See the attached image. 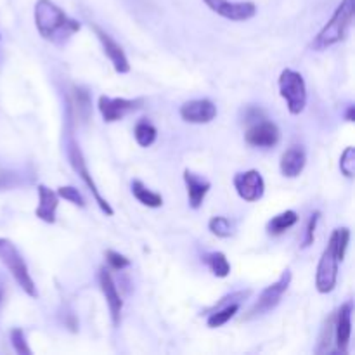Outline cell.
Listing matches in <instances>:
<instances>
[{"instance_id":"4dcf8cb0","label":"cell","mask_w":355,"mask_h":355,"mask_svg":"<svg viewBox=\"0 0 355 355\" xmlns=\"http://www.w3.org/2000/svg\"><path fill=\"white\" fill-rule=\"evenodd\" d=\"M345 120L349 121V123L355 121V107L354 106H349V110H347V113H345Z\"/></svg>"},{"instance_id":"d6986e66","label":"cell","mask_w":355,"mask_h":355,"mask_svg":"<svg viewBox=\"0 0 355 355\" xmlns=\"http://www.w3.org/2000/svg\"><path fill=\"white\" fill-rule=\"evenodd\" d=\"M132 194H134L135 200H137L139 203L144 205V207L159 208L163 205L162 194L148 189V187L144 186V182H141V180H134V182H132Z\"/></svg>"},{"instance_id":"4316f807","label":"cell","mask_w":355,"mask_h":355,"mask_svg":"<svg viewBox=\"0 0 355 355\" xmlns=\"http://www.w3.org/2000/svg\"><path fill=\"white\" fill-rule=\"evenodd\" d=\"M10 343H12L14 350H16L19 355H31V349L26 343V336H24V331L19 328H14L10 331Z\"/></svg>"},{"instance_id":"6da1fadb","label":"cell","mask_w":355,"mask_h":355,"mask_svg":"<svg viewBox=\"0 0 355 355\" xmlns=\"http://www.w3.org/2000/svg\"><path fill=\"white\" fill-rule=\"evenodd\" d=\"M35 24L38 33L54 44H62L82 28L78 21L71 19L52 0H38L35 6Z\"/></svg>"},{"instance_id":"9c48e42d","label":"cell","mask_w":355,"mask_h":355,"mask_svg":"<svg viewBox=\"0 0 355 355\" xmlns=\"http://www.w3.org/2000/svg\"><path fill=\"white\" fill-rule=\"evenodd\" d=\"M234 187L238 196L241 200L248 201V203H255V201L262 200L263 193H266V182H263V177L259 170L236 173Z\"/></svg>"},{"instance_id":"ac0fdd59","label":"cell","mask_w":355,"mask_h":355,"mask_svg":"<svg viewBox=\"0 0 355 355\" xmlns=\"http://www.w3.org/2000/svg\"><path fill=\"white\" fill-rule=\"evenodd\" d=\"M38 208L35 210V215H37L40 220L47 222V224H54L55 222V211H58L59 205V196L58 193H54L52 189H49L44 184H38Z\"/></svg>"},{"instance_id":"8992f818","label":"cell","mask_w":355,"mask_h":355,"mask_svg":"<svg viewBox=\"0 0 355 355\" xmlns=\"http://www.w3.org/2000/svg\"><path fill=\"white\" fill-rule=\"evenodd\" d=\"M291 279H293V276H291V270L286 269L283 274H281V277L276 281V283H272L270 286H267L266 290L260 293L257 304L250 309L248 315H245L246 321H250V319H255V318H259V315H263V314H267V312L274 311V309L279 305L283 295L286 293L288 288H290Z\"/></svg>"},{"instance_id":"7c38bea8","label":"cell","mask_w":355,"mask_h":355,"mask_svg":"<svg viewBox=\"0 0 355 355\" xmlns=\"http://www.w3.org/2000/svg\"><path fill=\"white\" fill-rule=\"evenodd\" d=\"M246 142L255 148H274L279 142L281 132L274 121H267L266 118L255 121L245 134Z\"/></svg>"},{"instance_id":"83f0119b","label":"cell","mask_w":355,"mask_h":355,"mask_svg":"<svg viewBox=\"0 0 355 355\" xmlns=\"http://www.w3.org/2000/svg\"><path fill=\"white\" fill-rule=\"evenodd\" d=\"M106 260H107V263L111 266V269H114V270H123L130 266V260H128L127 257L121 255V253H118V252H113V250H107Z\"/></svg>"},{"instance_id":"ba28073f","label":"cell","mask_w":355,"mask_h":355,"mask_svg":"<svg viewBox=\"0 0 355 355\" xmlns=\"http://www.w3.org/2000/svg\"><path fill=\"white\" fill-rule=\"evenodd\" d=\"M352 312L354 304L349 300L338 309L336 315L333 318V336H335L336 352L343 355L349 352L350 336H352Z\"/></svg>"},{"instance_id":"5b68a950","label":"cell","mask_w":355,"mask_h":355,"mask_svg":"<svg viewBox=\"0 0 355 355\" xmlns=\"http://www.w3.org/2000/svg\"><path fill=\"white\" fill-rule=\"evenodd\" d=\"M68 159H69V163H71L73 170L78 173L80 179H82L83 182H85V186L90 189V193H92L94 200L97 201V207L101 208V211H103L104 215H107V217H113L114 210L111 208V205L107 203L103 196H101L99 189H97V184L94 182L92 175H90V172H89V166H87L85 158H83L82 149H80V146L76 144L75 139H69V142H68Z\"/></svg>"},{"instance_id":"603a6c76","label":"cell","mask_w":355,"mask_h":355,"mask_svg":"<svg viewBox=\"0 0 355 355\" xmlns=\"http://www.w3.org/2000/svg\"><path fill=\"white\" fill-rule=\"evenodd\" d=\"M156 134H158V132H156V128L153 127L149 121H139V123L135 125V141H137V144L142 146V148H149V146L156 141Z\"/></svg>"},{"instance_id":"e0dca14e","label":"cell","mask_w":355,"mask_h":355,"mask_svg":"<svg viewBox=\"0 0 355 355\" xmlns=\"http://www.w3.org/2000/svg\"><path fill=\"white\" fill-rule=\"evenodd\" d=\"M184 182H186V187H187V198H189L191 208L198 210V208L203 205V200L205 196H207V193L210 191L211 187L210 180L196 175V173L191 172V170H184Z\"/></svg>"},{"instance_id":"7402d4cb","label":"cell","mask_w":355,"mask_h":355,"mask_svg":"<svg viewBox=\"0 0 355 355\" xmlns=\"http://www.w3.org/2000/svg\"><path fill=\"white\" fill-rule=\"evenodd\" d=\"M203 262L210 267L214 276L217 277H227L231 274V263H229L227 257L222 252H211L203 255Z\"/></svg>"},{"instance_id":"2e32d148","label":"cell","mask_w":355,"mask_h":355,"mask_svg":"<svg viewBox=\"0 0 355 355\" xmlns=\"http://www.w3.org/2000/svg\"><path fill=\"white\" fill-rule=\"evenodd\" d=\"M305 165H307V155H305V149L302 146H291L281 156V173L288 179H295V177L300 175Z\"/></svg>"},{"instance_id":"9a60e30c","label":"cell","mask_w":355,"mask_h":355,"mask_svg":"<svg viewBox=\"0 0 355 355\" xmlns=\"http://www.w3.org/2000/svg\"><path fill=\"white\" fill-rule=\"evenodd\" d=\"M99 284L101 290H103L104 298H106L107 307H110L113 324L118 326L121 319V311H123V300H121L120 293H118V288L116 284H114L113 276H111L110 270L104 269V267H101L99 270Z\"/></svg>"},{"instance_id":"7a4b0ae2","label":"cell","mask_w":355,"mask_h":355,"mask_svg":"<svg viewBox=\"0 0 355 355\" xmlns=\"http://www.w3.org/2000/svg\"><path fill=\"white\" fill-rule=\"evenodd\" d=\"M355 12V0H342L340 6L336 7L335 14L328 21L324 28L318 33V37L312 42L314 51H324V49L336 45L338 42L345 40L349 28L354 21Z\"/></svg>"},{"instance_id":"cb8c5ba5","label":"cell","mask_w":355,"mask_h":355,"mask_svg":"<svg viewBox=\"0 0 355 355\" xmlns=\"http://www.w3.org/2000/svg\"><path fill=\"white\" fill-rule=\"evenodd\" d=\"M208 229H210L211 234H215L217 238H229V236L232 234V225L227 217H214L208 222Z\"/></svg>"},{"instance_id":"3957f363","label":"cell","mask_w":355,"mask_h":355,"mask_svg":"<svg viewBox=\"0 0 355 355\" xmlns=\"http://www.w3.org/2000/svg\"><path fill=\"white\" fill-rule=\"evenodd\" d=\"M0 262H2L3 266H6V269L12 274L16 283L19 284V288L28 295V297L37 298V286H35V281L31 279L26 262H24L19 250L16 248V245L7 238H0Z\"/></svg>"},{"instance_id":"ffe728a7","label":"cell","mask_w":355,"mask_h":355,"mask_svg":"<svg viewBox=\"0 0 355 355\" xmlns=\"http://www.w3.org/2000/svg\"><path fill=\"white\" fill-rule=\"evenodd\" d=\"M239 307H241V304H239V302H232V304H225V305H222V307L215 309V311L210 312V315H208V321H207L208 328L215 329V328H220V326H224L225 322L231 321V319L238 314Z\"/></svg>"},{"instance_id":"44dd1931","label":"cell","mask_w":355,"mask_h":355,"mask_svg":"<svg viewBox=\"0 0 355 355\" xmlns=\"http://www.w3.org/2000/svg\"><path fill=\"white\" fill-rule=\"evenodd\" d=\"M297 222H298L297 211L286 210L283 211V214L270 218L269 224H267V232H269L270 236H279L283 234V232H286L290 227H293Z\"/></svg>"},{"instance_id":"8fae6325","label":"cell","mask_w":355,"mask_h":355,"mask_svg":"<svg viewBox=\"0 0 355 355\" xmlns=\"http://www.w3.org/2000/svg\"><path fill=\"white\" fill-rule=\"evenodd\" d=\"M142 99H111L107 96L99 97V111L106 123H114L127 116L132 111H137L142 106Z\"/></svg>"},{"instance_id":"f546056e","label":"cell","mask_w":355,"mask_h":355,"mask_svg":"<svg viewBox=\"0 0 355 355\" xmlns=\"http://www.w3.org/2000/svg\"><path fill=\"white\" fill-rule=\"evenodd\" d=\"M319 217H321V211H314V214L311 215V220H309V224H307V231H305L304 243H302V246H304V248H309V246H311L312 243H314L315 227H318Z\"/></svg>"},{"instance_id":"4fadbf2b","label":"cell","mask_w":355,"mask_h":355,"mask_svg":"<svg viewBox=\"0 0 355 355\" xmlns=\"http://www.w3.org/2000/svg\"><path fill=\"white\" fill-rule=\"evenodd\" d=\"M92 30L96 31V37L99 38L101 45H103V49H104V54L110 58L114 71L120 73V75H125V73L130 71V64H128L127 55H125L123 49H121L120 45L113 40V37H111V35H107L106 31H104L103 28L97 26V24H94Z\"/></svg>"},{"instance_id":"30bf717a","label":"cell","mask_w":355,"mask_h":355,"mask_svg":"<svg viewBox=\"0 0 355 355\" xmlns=\"http://www.w3.org/2000/svg\"><path fill=\"white\" fill-rule=\"evenodd\" d=\"M215 14L231 21H248L257 14L253 2H231V0H203Z\"/></svg>"},{"instance_id":"277c9868","label":"cell","mask_w":355,"mask_h":355,"mask_svg":"<svg viewBox=\"0 0 355 355\" xmlns=\"http://www.w3.org/2000/svg\"><path fill=\"white\" fill-rule=\"evenodd\" d=\"M279 94L286 101L288 111L291 114H300L307 106V85L302 73L295 69H283L279 76Z\"/></svg>"},{"instance_id":"5bb4252c","label":"cell","mask_w":355,"mask_h":355,"mask_svg":"<svg viewBox=\"0 0 355 355\" xmlns=\"http://www.w3.org/2000/svg\"><path fill=\"white\" fill-rule=\"evenodd\" d=\"M180 116L187 123H210L217 116V106L210 99L189 101L180 107Z\"/></svg>"},{"instance_id":"d4e9b609","label":"cell","mask_w":355,"mask_h":355,"mask_svg":"<svg viewBox=\"0 0 355 355\" xmlns=\"http://www.w3.org/2000/svg\"><path fill=\"white\" fill-rule=\"evenodd\" d=\"M340 168H342L343 175L352 179L355 173V148H352V146H349V148L342 153V158H340Z\"/></svg>"},{"instance_id":"52a82bcc","label":"cell","mask_w":355,"mask_h":355,"mask_svg":"<svg viewBox=\"0 0 355 355\" xmlns=\"http://www.w3.org/2000/svg\"><path fill=\"white\" fill-rule=\"evenodd\" d=\"M338 263L340 259L336 255L335 238L331 234L324 252H322L321 260H319L318 274H315V288H318L319 293L326 295L335 290L336 279H338Z\"/></svg>"},{"instance_id":"484cf974","label":"cell","mask_w":355,"mask_h":355,"mask_svg":"<svg viewBox=\"0 0 355 355\" xmlns=\"http://www.w3.org/2000/svg\"><path fill=\"white\" fill-rule=\"evenodd\" d=\"M58 196L62 198V200L69 201V203L76 205V207H80V208L85 207V200H83V196L80 194V191L76 189V187H73V186H61V187H59Z\"/></svg>"},{"instance_id":"f1b7e54d","label":"cell","mask_w":355,"mask_h":355,"mask_svg":"<svg viewBox=\"0 0 355 355\" xmlns=\"http://www.w3.org/2000/svg\"><path fill=\"white\" fill-rule=\"evenodd\" d=\"M75 97H76V104H78V114H82V118H87L90 113V97H89V92L83 89H80V87H76L75 89Z\"/></svg>"}]
</instances>
